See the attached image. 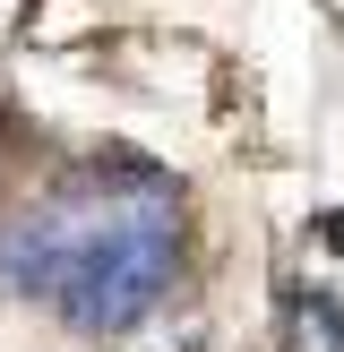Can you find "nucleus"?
I'll return each mask as SVG.
<instances>
[{"instance_id":"obj_1","label":"nucleus","mask_w":344,"mask_h":352,"mask_svg":"<svg viewBox=\"0 0 344 352\" xmlns=\"http://www.w3.org/2000/svg\"><path fill=\"white\" fill-rule=\"evenodd\" d=\"M181 275V198L164 172L138 181H86L69 189V250L52 275V301L86 336L138 327Z\"/></svg>"},{"instance_id":"obj_2","label":"nucleus","mask_w":344,"mask_h":352,"mask_svg":"<svg viewBox=\"0 0 344 352\" xmlns=\"http://www.w3.org/2000/svg\"><path fill=\"white\" fill-rule=\"evenodd\" d=\"M61 250H69V189L0 223V292H9V301H52Z\"/></svg>"}]
</instances>
